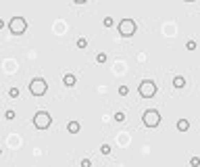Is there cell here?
Masks as SVG:
<instances>
[{
	"label": "cell",
	"instance_id": "8",
	"mask_svg": "<svg viewBox=\"0 0 200 167\" xmlns=\"http://www.w3.org/2000/svg\"><path fill=\"white\" fill-rule=\"evenodd\" d=\"M79 128H81L79 121H69V123H67V132H69V134H77Z\"/></svg>",
	"mask_w": 200,
	"mask_h": 167
},
{
	"label": "cell",
	"instance_id": "12",
	"mask_svg": "<svg viewBox=\"0 0 200 167\" xmlns=\"http://www.w3.org/2000/svg\"><path fill=\"white\" fill-rule=\"evenodd\" d=\"M15 117H17V115H15V111H13V109H8V111L4 113V119H8V121H13Z\"/></svg>",
	"mask_w": 200,
	"mask_h": 167
},
{
	"label": "cell",
	"instance_id": "4",
	"mask_svg": "<svg viewBox=\"0 0 200 167\" xmlns=\"http://www.w3.org/2000/svg\"><path fill=\"white\" fill-rule=\"evenodd\" d=\"M159 123H161L159 111H156V109H148V111L144 113V125L146 128H156Z\"/></svg>",
	"mask_w": 200,
	"mask_h": 167
},
{
	"label": "cell",
	"instance_id": "7",
	"mask_svg": "<svg viewBox=\"0 0 200 167\" xmlns=\"http://www.w3.org/2000/svg\"><path fill=\"white\" fill-rule=\"evenodd\" d=\"M63 84H65L67 88H73V86H75V75H73V73H67L65 77H63Z\"/></svg>",
	"mask_w": 200,
	"mask_h": 167
},
{
	"label": "cell",
	"instance_id": "13",
	"mask_svg": "<svg viewBox=\"0 0 200 167\" xmlns=\"http://www.w3.org/2000/svg\"><path fill=\"white\" fill-rule=\"evenodd\" d=\"M102 23H104V27H113V25H115V19H113V17H104Z\"/></svg>",
	"mask_w": 200,
	"mask_h": 167
},
{
	"label": "cell",
	"instance_id": "3",
	"mask_svg": "<svg viewBox=\"0 0 200 167\" xmlns=\"http://www.w3.org/2000/svg\"><path fill=\"white\" fill-rule=\"evenodd\" d=\"M8 29H11V34L21 36V34H25V29H27V21L23 17H13L11 23H8Z\"/></svg>",
	"mask_w": 200,
	"mask_h": 167
},
{
	"label": "cell",
	"instance_id": "21",
	"mask_svg": "<svg viewBox=\"0 0 200 167\" xmlns=\"http://www.w3.org/2000/svg\"><path fill=\"white\" fill-rule=\"evenodd\" d=\"M194 48H196V42L190 40V42H188V50H194Z\"/></svg>",
	"mask_w": 200,
	"mask_h": 167
},
{
	"label": "cell",
	"instance_id": "14",
	"mask_svg": "<svg viewBox=\"0 0 200 167\" xmlns=\"http://www.w3.org/2000/svg\"><path fill=\"white\" fill-rule=\"evenodd\" d=\"M96 63H107V55L104 52H98L96 55Z\"/></svg>",
	"mask_w": 200,
	"mask_h": 167
},
{
	"label": "cell",
	"instance_id": "23",
	"mask_svg": "<svg viewBox=\"0 0 200 167\" xmlns=\"http://www.w3.org/2000/svg\"><path fill=\"white\" fill-rule=\"evenodd\" d=\"M2 27H4V21H2V19H0V29H2Z\"/></svg>",
	"mask_w": 200,
	"mask_h": 167
},
{
	"label": "cell",
	"instance_id": "24",
	"mask_svg": "<svg viewBox=\"0 0 200 167\" xmlns=\"http://www.w3.org/2000/svg\"><path fill=\"white\" fill-rule=\"evenodd\" d=\"M185 2H194V0H185Z\"/></svg>",
	"mask_w": 200,
	"mask_h": 167
},
{
	"label": "cell",
	"instance_id": "20",
	"mask_svg": "<svg viewBox=\"0 0 200 167\" xmlns=\"http://www.w3.org/2000/svg\"><path fill=\"white\" fill-rule=\"evenodd\" d=\"M90 165H92L90 159H81V167H90Z\"/></svg>",
	"mask_w": 200,
	"mask_h": 167
},
{
	"label": "cell",
	"instance_id": "2",
	"mask_svg": "<svg viewBox=\"0 0 200 167\" xmlns=\"http://www.w3.org/2000/svg\"><path fill=\"white\" fill-rule=\"evenodd\" d=\"M50 123H52V117H50V113L38 111L36 115H34V125H36L38 130H46V128H50Z\"/></svg>",
	"mask_w": 200,
	"mask_h": 167
},
{
	"label": "cell",
	"instance_id": "19",
	"mask_svg": "<svg viewBox=\"0 0 200 167\" xmlns=\"http://www.w3.org/2000/svg\"><path fill=\"white\" fill-rule=\"evenodd\" d=\"M190 165H192V167L200 165V159H198V157H194V159H192V161H190Z\"/></svg>",
	"mask_w": 200,
	"mask_h": 167
},
{
	"label": "cell",
	"instance_id": "15",
	"mask_svg": "<svg viewBox=\"0 0 200 167\" xmlns=\"http://www.w3.org/2000/svg\"><path fill=\"white\" fill-rule=\"evenodd\" d=\"M86 46H88V40L86 38H79L77 40V48H86Z\"/></svg>",
	"mask_w": 200,
	"mask_h": 167
},
{
	"label": "cell",
	"instance_id": "1",
	"mask_svg": "<svg viewBox=\"0 0 200 167\" xmlns=\"http://www.w3.org/2000/svg\"><path fill=\"white\" fill-rule=\"evenodd\" d=\"M46 90H48L46 79H42V77H34V79L29 82V92L34 94V96H44Z\"/></svg>",
	"mask_w": 200,
	"mask_h": 167
},
{
	"label": "cell",
	"instance_id": "9",
	"mask_svg": "<svg viewBox=\"0 0 200 167\" xmlns=\"http://www.w3.org/2000/svg\"><path fill=\"white\" fill-rule=\"evenodd\" d=\"M188 128H190V121H188V119H179V121H177V130L179 132H185Z\"/></svg>",
	"mask_w": 200,
	"mask_h": 167
},
{
	"label": "cell",
	"instance_id": "11",
	"mask_svg": "<svg viewBox=\"0 0 200 167\" xmlns=\"http://www.w3.org/2000/svg\"><path fill=\"white\" fill-rule=\"evenodd\" d=\"M115 121L123 123V121H125V113H123V111H117V113H115Z\"/></svg>",
	"mask_w": 200,
	"mask_h": 167
},
{
	"label": "cell",
	"instance_id": "10",
	"mask_svg": "<svg viewBox=\"0 0 200 167\" xmlns=\"http://www.w3.org/2000/svg\"><path fill=\"white\" fill-rule=\"evenodd\" d=\"M173 86H175V88H183V86H185V79H183L182 75H177V77L173 79Z\"/></svg>",
	"mask_w": 200,
	"mask_h": 167
},
{
	"label": "cell",
	"instance_id": "16",
	"mask_svg": "<svg viewBox=\"0 0 200 167\" xmlns=\"http://www.w3.org/2000/svg\"><path fill=\"white\" fill-rule=\"evenodd\" d=\"M119 94H121V96H127L129 88H127V86H119Z\"/></svg>",
	"mask_w": 200,
	"mask_h": 167
},
{
	"label": "cell",
	"instance_id": "17",
	"mask_svg": "<svg viewBox=\"0 0 200 167\" xmlns=\"http://www.w3.org/2000/svg\"><path fill=\"white\" fill-rule=\"evenodd\" d=\"M8 96H11V98H17L19 96V88H11V90H8Z\"/></svg>",
	"mask_w": 200,
	"mask_h": 167
},
{
	"label": "cell",
	"instance_id": "22",
	"mask_svg": "<svg viewBox=\"0 0 200 167\" xmlns=\"http://www.w3.org/2000/svg\"><path fill=\"white\" fill-rule=\"evenodd\" d=\"M73 2H77V4H86L88 0H73Z\"/></svg>",
	"mask_w": 200,
	"mask_h": 167
},
{
	"label": "cell",
	"instance_id": "25",
	"mask_svg": "<svg viewBox=\"0 0 200 167\" xmlns=\"http://www.w3.org/2000/svg\"><path fill=\"white\" fill-rule=\"evenodd\" d=\"M0 155H2V149H0Z\"/></svg>",
	"mask_w": 200,
	"mask_h": 167
},
{
	"label": "cell",
	"instance_id": "6",
	"mask_svg": "<svg viewBox=\"0 0 200 167\" xmlns=\"http://www.w3.org/2000/svg\"><path fill=\"white\" fill-rule=\"evenodd\" d=\"M119 34L123 38H129L136 34V23L131 21V19H123L121 23H119Z\"/></svg>",
	"mask_w": 200,
	"mask_h": 167
},
{
	"label": "cell",
	"instance_id": "5",
	"mask_svg": "<svg viewBox=\"0 0 200 167\" xmlns=\"http://www.w3.org/2000/svg\"><path fill=\"white\" fill-rule=\"evenodd\" d=\"M156 94V84L152 82V79H144L142 84H140V96H144V98H152Z\"/></svg>",
	"mask_w": 200,
	"mask_h": 167
},
{
	"label": "cell",
	"instance_id": "18",
	"mask_svg": "<svg viewBox=\"0 0 200 167\" xmlns=\"http://www.w3.org/2000/svg\"><path fill=\"white\" fill-rule=\"evenodd\" d=\"M100 152H102V155H110V146L109 144H102V146H100Z\"/></svg>",
	"mask_w": 200,
	"mask_h": 167
}]
</instances>
